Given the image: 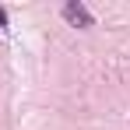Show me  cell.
I'll return each mask as SVG.
<instances>
[{
    "instance_id": "cell-1",
    "label": "cell",
    "mask_w": 130,
    "mask_h": 130,
    "mask_svg": "<svg viewBox=\"0 0 130 130\" xmlns=\"http://www.w3.org/2000/svg\"><path fill=\"white\" fill-rule=\"evenodd\" d=\"M63 21L74 25V28H91L95 25V14L88 11L81 0H70V4H63Z\"/></svg>"
},
{
    "instance_id": "cell-2",
    "label": "cell",
    "mask_w": 130,
    "mask_h": 130,
    "mask_svg": "<svg viewBox=\"0 0 130 130\" xmlns=\"http://www.w3.org/2000/svg\"><path fill=\"white\" fill-rule=\"evenodd\" d=\"M0 32H7V11L0 7Z\"/></svg>"
}]
</instances>
